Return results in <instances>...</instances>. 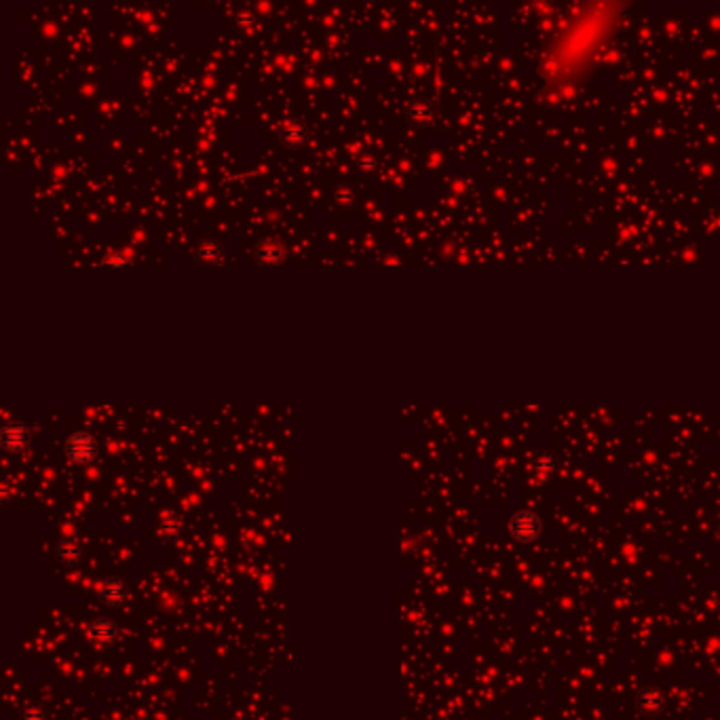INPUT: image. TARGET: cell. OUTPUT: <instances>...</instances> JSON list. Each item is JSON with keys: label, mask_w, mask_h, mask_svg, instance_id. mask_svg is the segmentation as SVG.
<instances>
[{"label": "cell", "mask_w": 720, "mask_h": 720, "mask_svg": "<svg viewBox=\"0 0 720 720\" xmlns=\"http://www.w3.org/2000/svg\"><path fill=\"white\" fill-rule=\"evenodd\" d=\"M95 452H97V443L85 431L74 433L70 439L66 441V454H68V459L74 461V463H89L95 457Z\"/></svg>", "instance_id": "cell-2"}, {"label": "cell", "mask_w": 720, "mask_h": 720, "mask_svg": "<svg viewBox=\"0 0 720 720\" xmlns=\"http://www.w3.org/2000/svg\"><path fill=\"white\" fill-rule=\"evenodd\" d=\"M0 441L7 452H19L28 443V429L23 425H7L0 433Z\"/></svg>", "instance_id": "cell-4"}, {"label": "cell", "mask_w": 720, "mask_h": 720, "mask_svg": "<svg viewBox=\"0 0 720 720\" xmlns=\"http://www.w3.org/2000/svg\"><path fill=\"white\" fill-rule=\"evenodd\" d=\"M57 556H59V560H61L63 564L74 566V564H79L83 552H81V547H79V543H77L74 539L63 537V539L57 543Z\"/></svg>", "instance_id": "cell-6"}, {"label": "cell", "mask_w": 720, "mask_h": 720, "mask_svg": "<svg viewBox=\"0 0 720 720\" xmlns=\"http://www.w3.org/2000/svg\"><path fill=\"white\" fill-rule=\"evenodd\" d=\"M509 532H511V537L516 541L530 543V541H534L541 534V520H539L537 513L522 511V513H518V516L511 518Z\"/></svg>", "instance_id": "cell-1"}, {"label": "cell", "mask_w": 720, "mask_h": 720, "mask_svg": "<svg viewBox=\"0 0 720 720\" xmlns=\"http://www.w3.org/2000/svg\"><path fill=\"white\" fill-rule=\"evenodd\" d=\"M21 718L23 720H43L45 718V712H43V708H39V706H26L23 708V712H21Z\"/></svg>", "instance_id": "cell-9"}, {"label": "cell", "mask_w": 720, "mask_h": 720, "mask_svg": "<svg viewBox=\"0 0 720 720\" xmlns=\"http://www.w3.org/2000/svg\"><path fill=\"white\" fill-rule=\"evenodd\" d=\"M283 138L290 142V144H300V142H304V138H306V131L300 127V125H290L288 129H286V135H283Z\"/></svg>", "instance_id": "cell-8"}, {"label": "cell", "mask_w": 720, "mask_h": 720, "mask_svg": "<svg viewBox=\"0 0 720 720\" xmlns=\"http://www.w3.org/2000/svg\"><path fill=\"white\" fill-rule=\"evenodd\" d=\"M640 708L644 710V712H650V714H653V712H657V710H661V697L657 695V693H650V691H646L642 697H640Z\"/></svg>", "instance_id": "cell-7"}, {"label": "cell", "mask_w": 720, "mask_h": 720, "mask_svg": "<svg viewBox=\"0 0 720 720\" xmlns=\"http://www.w3.org/2000/svg\"><path fill=\"white\" fill-rule=\"evenodd\" d=\"M258 258H260L262 262H266V264H268V262L272 264V262H277V260L281 258V252H279L277 248H262L260 254H258Z\"/></svg>", "instance_id": "cell-10"}, {"label": "cell", "mask_w": 720, "mask_h": 720, "mask_svg": "<svg viewBox=\"0 0 720 720\" xmlns=\"http://www.w3.org/2000/svg\"><path fill=\"white\" fill-rule=\"evenodd\" d=\"M99 596H101V600H104L106 604H110V606L121 604V602L127 598V586H125V581H121V579H108V581L104 583V586H101Z\"/></svg>", "instance_id": "cell-5"}, {"label": "cell", "mask_w": 720, "mask_h": 720, "mask_svg": "<svg viewBox=\"0 0 720 720\" xmlns=\"http://www.w3.org/2000/svg\"><path fill=\"white\" fill-rule=\"evenodd\" d=\"M104 264H112V266H125V264H129V258H127V256H123V254H112V256H108V258L104 260Z\"/></svg>", "instance_id": "cell-11"}, {"label": "cell", "mask_w": 720, "mask_h": 720, "mask_svg": "<svg viewBox=\"0 0 720 720\" xmlns=\"http://www.w3.org/2000/svg\"><path fill=\"white\" fill-rule=\"evenodd\" d=\"M89 638L99 648L110 646L117 638V626L110 619H95L89 626Z\"/></svg>", "instance_id": "cell-3"}]
</instances>
